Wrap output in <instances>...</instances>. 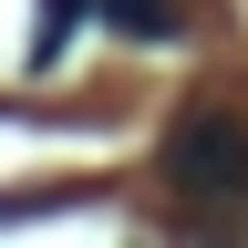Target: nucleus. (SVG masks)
<instances>
[{
  "label": "nucleus",
  "mask_w": 248,
  "mask_h": 248,
  "mask_svg": "<svg viewBox=\"0 0 248 248\" xmlns=\"http://www.w3.org/2000/svg\"><path fill=\"white\" fill-rule=\"evenodd\" d=\"M166 176L186 186V197H248V114L186 104L166 124Z\"/></svg>",
  "instance_id": "nucleus-1"
},
{
  "label": "nucleus",
  "mask_w": 248,
  "mask_h": 248,
  "mask_svg": "<svg viewBox=\"0 0 248 248\" xmlns=\"http://www.w3.org/2000/svg\"><path fill=\"white\" fill-rule=\"evenodd\" d=\"M124 42H176V0H93Z\"/></svg>",
  "instance_id": "nucleus-2"
},
{
  "label": "nucleus",
  "mask_w": 248,
  "mask_h": 248,
  "mask_svg": "<svg viewBox=\"0 0 248 248\" xmlns=\"http://www.w3.org/2000/svg\"><path fill=\"white\" fill-rule=\"evenodd\" d=\"M73 11H83V0H42V31H31V62H62V42H73Z\"/></svg>",
  "instance_id": "nucleus-3"
}]
</instances>
